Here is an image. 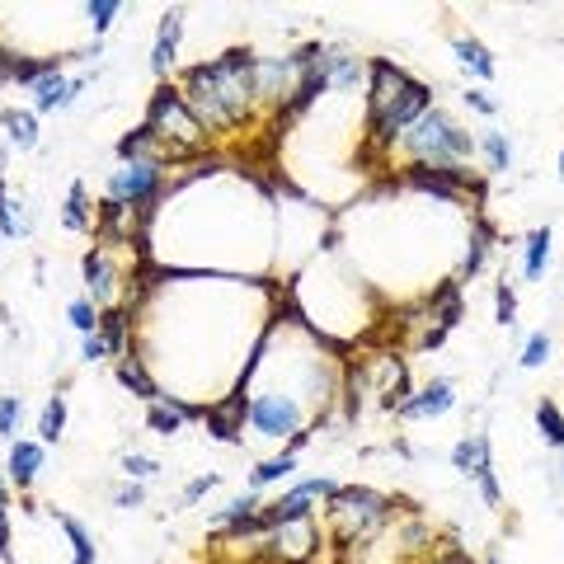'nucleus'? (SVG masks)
I'll use <instances>...</instances> for the list:
<instances>
[{
  "label": "nucleus",
  "mask_w": 564,
  "mask_h": 564,
  "mask_svg": "<svg viewBox=\"0 0 564 564\" xmlns=\"http://www.w3.org/2000/svg\"><path fill=\"white\" fill-rule=\"evenodd\" d=\"M560 480H564V452H560Z\"/></svg>",
  "instance_id": "nucleus-41"
},
{
  "label": "nucleus",
  "mask_w": 564,
  "mask_h": 564,
  "mask_svg": "<svg viewBox=\"0 0 564 564\" xmlns=\"http://www.w3.org/2000/svg\"><path fill=\"white\" fill-rule=\"evenodd\" d=\"M10 66H14V52L0 47V90H6V85H10Z\"/></svg>",
  "instance_id": "nucleus-38"
},
{
  "label": "nucleus",
  "mask_w": 564,
  "mask_h": 564,
  "mask_svg": "<svg viewBox=\"0 0 564 564\" xmlns=\"http://www.w3.org/2000/svg\"><path fill=\"white\" fill-rule=\"evenodd\" d=\"M452 470L462 475V480H475V485L494 480V447H489V433H466L462 443L452 447Z\"/></svg>",
  "instance_id": "nucleus-13"
},
{
  "label": "nucleus",
  "mask_w": 564,
  "mask_h": 564,
  "mask_svg": "<svg viewBox=\"0 0 564 564\" xmlns=\"http://www.w3.org/2000/svg\"><path fill=\"white\" fill-rule=\"evenodd\" d=\"M155 475H161V462H155V456H141V452H128V456H122V480L151 485Z\"/></svg>",
  "instance_id": "nucleus-32"
},
{
  "label": "nucleus",
  "mask_w": 564,
  "mask_h": 564,
  "mask_svg": "<svg viewBox=\"0 0 564 564\" xmlns=\"http://www.w3.org/2000/svg\"><path fill=\"white\" fill-rule=\"evenodd\" d=\"M475 155H485L489 174H508V170H513V141H508L499 128H485L480 137H475Z\"/></svg>",
  "instance_id": "nucleus-22"
},
{
  "label": "nucleus",
  "mask_w": 564,
  "mask_h": 564,
  "mask_svg": "<svg viewBox=\"0 0 564 564\" xmlns=\"http://www.w3.org/2000/svg\"><path fill=\"white\" fill-rule=\"evenodd\" d=\"M118 381L128 386V391L137 395V400H161V386H155L151 377H147V358H137V352H128V358H118Z\"/></svg>",
  "instance_id": "nucleus-23"
},
{
  "label": "nucleus",
  "mask_w": 564,
  "mask_h": 564,
  "mask_svg": "<svg viewBox=\"0 0 564 564\" xmlns=\"http://www.w3.org/2000/svg\"><path fill=\"white\" fill-rule=\"evenodd\" d=\"M66 321H70V329H76L80 339H85V334H95V329H99V311H95L90 296H76V302L66 306Z\"/></svg>",
  "instance_id": "nucleus-31"
},
{
  "label": "nucleus",
  "mask_w": 564,
  "mask_h": 564,
  "mask_svg": "<svg viewBox=\"0 0 564 564\" xmlns=\"http://www.w3.org/2000/svg\"><path fill=\"white\" fill-rule=\"evenodd\" d=\"M0 132L10 151H39V113L33 109H0Z\"/></svg>",
  "instance_id": "nucleus-16"
},
{
  "label": "nucleus",
  "mask_w": 564,
  "mask_h": 564,
  "mask_svg": "<svg viewBox=\"0 0 564 564\" xmlns=\"http://www.w3.org/2000/svg\"><path fill=\"white\" fill-rule=\"evenodd\" d=\"M485 564H503V560H499V551H489V555H485Z\"/></svg>",
  "instance_id": "nucleus-40"
},
{
  "label": "nucleus",
  "mask_w": 564,
  "mask_h": 564,
  "mask_svg": "<svg viewBox=\"0 0 564 564\" xmlns=\"http://www.w3.org/2000/svg\"><path fill=\"white\" fill-rule=\"evenodd\" d=\"M551 259H555V231L551 226H536V231L527 236V245H522V278L541 282L545 269H551Z\"/></svg>",
  "instance_id": "nucleus-17"
},
{
  "label": "nucleus",
  "mask_w": 564,
  "mask_h": 564,
  "mask_svg": "<svg viewBox=\"0 0 564 564\" xmlns=\"http://www.w3.org/2000/svg\"><path fill=\"white\" fill-rule=\"evenodd\" d=\"M128 245H113V240H99L95 250H85L80 259V278H85V296L95 302L99 315L109 311H128V292H132V273H128Z\"/></svg>",
  "instance_id": "nucleus-6"
},
{
  "label": "nucleus",
  "mask_w": 564,
  "mask_h": 564,
  "mask_svg": "<svg viewBox=\"0 0 564 564\" xmlns=\"http://www.w3.org/2000/svg\"><path fill=\"white\" fill-rule=\"evenodd\" d=\"M147 128L161 137L184 165H198L203 155L212 151V137L203 132V122L193 118V109L184 104V95H180V85H174V80L155 85V95L147 104Z\"/></svg>",
  "instance_id": "nucleus-5"
},
{
  "label": "nucleus",
  "mask_w": 564,
  "mask_h": 564,
  "mask_svg": "<svg viewBox=\"0 0 564 564\" xmlns=\"http://www.w3.org/2000/svg\"><path fill=\"white\" fill-rule=\"evenodd\" d=\"M95 76H76V80H70L66 76V70H52V76H43L39 85H33V99H29V109L33 113H62V109H70V104H76L80 95H85V85H90Z\"/></svg>",
  "instance_id": "nucleus-11"
},
{
  "label": "nucleus",
  "mask_w": 564,
  "mask_h": 564,
  "mask_svg": "<svg viewBox=\"0 0 564 564\" xmlns=\"http://www.w3.org/2000/svg\"><path fill=\"white\" fill-rule=\"evenodd\" d=\"M62 433H66V395H47L39 414V443L52 447V443H62Z\"/></svg>",
  "instance_id": "nucleus-25"
},
{
  "label": "nucleus",
  "mask_w": 564,
  "mask_h": 564,
  "mask_svg": "<svg viewBox=\"0 0 564 564\" xmlns=\"http://www.w3.org/2000/svg\"><path fill=\"white\" fill-rule=\"evenodd\" d=\"M80 14H85V24H90L95 39H104V33L113 29V20L122 14V0H85Z\"/></svg>",
  "instance_id": "nucleus-26"
},
{
  "label": "nucleus",
  "mask_w": 564,
  "mask_h": 564,
  "mask_svg": "<svg viewBox=\"0 0 564 564\" xmlns=\"http://www.w3.org/2000/svg\"><path fill=\"white\" fill-rule=\"evenodd\" d=\"M334 489H339V485H334L329 475H311V480L292 485L288 494H278L273 503L259 508L263 532H269V527H282V522H296V518H315V508H325V499H329Z\"/></svg>",
  "instance_id": "nucleus-9"
},
{
  "label": "nucleus",
  "mask_w": 564,
  "mask_h": 564,
  "mask_svg": "<svg viewBox=\"0 0 564 564\" xmlns=\"http://www.w3.org/2000/svg\"><path fill=\"white\" fill-rule=\"evenodd\" d=\"M536 429H541V437L551 443L555 452H564V410L555 400H541L536 404Z\"/></svg>",
  "instance_id": "nucleus-27"
},
{
  "label": "nucleus",
  "mask_w": 564,
  "mask_h": 564,
  "mask_svg": "<svg viewBox=\"0 0 564 564\" xmlns=\"http://www.w3.org/2000/svg\"><path fill=\"white\" fill-rule=\"evenodd\" d=\"M0 560H14L10 551V480L0 475Z\"/></svg>",
  "instance_id": "nucleus-34"
},
{
  "label": "nucleus",
  "mask_w": 564,
  "mask_h": 564,
  "mask_svg": "<svg viewBox=\"0 0 564 564\" xmlns=\"http://www.w3.org/2000/svg\"><path fill=\"white\" fill-rule=\"evenodd\" d=\"M433 109V90L423 80H414L410 70L391 57H372L367 62V99H362V132H367V151L391 155L400 132L419 122Z\"/></svg>",
  "instance_id": "nucleus-2"
},
{
  "label": "nucleus",
  "mask_w": 564,
  "mask_h": 564,
  "mask_svg": "<svg viewBox=\"0 0 564 564\" xmlns=\"http://www.w3.org/2000/svg\"><path fill=\"white\" fill-rule=\"evenodd\" d=\"M489 240H494L489 226L475 221V226H470V240H466V254H462V278H475V273L485 269V259H489V250H494Z\"/></svg>",
  "instance_id": "nucleus-24"
},
{
  "label": "nucleus",
  "mask_w": 564,
  "mask_h": 564,
  "mask_svg": "<svg viewBox=\"0 0 564 564\" xmlns=\"http://www.w3.org/2000/svg\"><path fill=\"white\" fill-rule=\"evenodd\" d=\"M141 503H147V485L122 480V485L113 489V508H128V513H132V508H141Z\"/></svg>",
  "instance_id": "nucleus-36"
},
{
  "label": "nucleus",
  "mask_w": 564,
  "mask_h": 564,
  "mask_svg": "<svg viewBox=\"0 0 564 564\" xmlns=\"http://www.w3.org/2000/svg\"><path fill=\"white\" fill-rule=\"evenodd\" d=\"M560 174H564V151H560Z\"/></svg>",
  "instance_id": "nucleus-42"
},
{
  "label": "nucleus",
  "mask_w": 564,
  "mask_h": 564,
  "mask_svg": "<svg viewBox=\"0 0 564 564\" xmlns=\"http://www.w3.org/2000/svg\"><path fill=\"white\" fill-rule=\"evenodd\" d=\"M452 410H456V386H452V377H433L429 386H419V391L400 404L395 419L400 423H423V419H443Z\"/></svg>",
  "instance_id": "nucleus-10"
},
{
  "label": "nucleus",
  "mask_w": 564,
  "mask_h": 564,
  "mask_svg": "<svg viewBox=\"0 0 564 564\" xmlns=\"http://www.w3.org/2000/svg\"><path fill=\"white\" fill-rule=\"evenodd\" d=\"M180 95L193 109V118L203 122L212 147L269 122V113L259 104V57L250 47H231L212 62L188 66L180 80Z\"/></svg>",
  "instance_id": "nucleus-1"
},
{
  "label": "nucleus",
  "mask_w": 564,
  "mask_h": 564,
  "mask_svg": "<svg viewBox=\"0 0 564 564\" xmlns=\"http://www.w3.org/2000/svg\"><path fill=\"white\" fill-rule=\"evenodd\" d=\"M325 70H329V90L334 95H352L358 85H367V57H358L352 47H329L325 52Z\"/></svg>",
  "instance_id": "nucleus-15"
},
{
  "label": "nucleus",
  "mask_w": 564,
  "mask_h": 564,
  "mask_svg": "<svg viewBox=\"0 0 564 564\" xmlns=\"http://www.w3.org/2000/svg\"><path fill=\"white\" fill-rule=\"evenodd\" d=\"M62 527V536L70 541V564H99V545H95V532L85 527L80 518H70V513H52Z\"/></svg>",
  "instance_id": "nucleus-20"
},
{
  "label": "nucleus",
  "mask_w": 564,
  "mask_h": 564,
  "mask_svg": "<svg viewBox=\"0 0 564 564\" xmlns=\"http://www.w3.org/2000/svg\"><path fill=\"white\" fill-rule=\"evenodd\" d=\"M217 485H221V475H217V470H203V475H193V480L180 489V508H193L198 499H207V494L217 489Z\"/></svg>",
  "instance_id": "nucleus-33"
},
{
  "label": "nucleus",
  "mask_w": 564,
  "mask_h": 564,
  "mask_svg": "<svg viewBox=\"0 0 564 564\" xmlns=\"http://www.w3.org/2000/svg\"><path fill=\"white\" fill-rule=\"evenodd\" d=\"M466 104H470L475 113H485V118H494V113H499V104L489 99V90H466Z\"/></svg>",
  "instance_id": "nucleus-37"
},
{
  "label": "nucleus",
  "mask_w": 564,
  "mask_h": 564,
  "mask_svg": "<svg viewBox=\"0 0 564 564\" xmlns=\"http://www.w3.org/2000/svg\"><path fill=\"white\" fill-rule=\"evenodd\" d=\"M545 358H551V334H545V329L527 334V344L518 352V367H522V372H536V367H545Z\"/></svg>",
  "instance_id": "nucleus-29"
},
{
  "label": "nucleus",
  "mask_w": 564,
  "mask_h": 564,
  "mask_svg": "<svg viewBox=\"0 0 564 564\" xmlns=\"http://www.w3.org/2000/svg\"><path fill=\"white\" fill-rule=\"evenodd\" d=\"M395 518V503L372 485H339L325 499V536L334 551H362L367 541H377Z\"/></svg>",
  "instance_id": "nucleus-4"
},
{
  "label": "nucleus",
  "mask_w": 564,
  "mask_h": 564,
  "mask_svg": "<svg viewBox=\"0 0 564 564\" xmlns=\"http://www.w3.org/2000/svg\"><path fill=\"white\" fill-rule=\"evenodd\" d=\"M386 161L400 165L404 174H414V170H466L475 161V137H470L466 122H456L447 109L433 104L419 122H410V128L400 132V141L391 147Z\"/></svg>",
  "instance_id": "nucleus-3"
},
{
  "label": "nucleus",
  "mask_w": 564,
  "mask_h": 564,
  "mask_svg": "<svg viewBox=\"0 0 564 564\" xmlns=\"http://www.w3.org/2000/svg\"><path fill=\"white\" fill-rule=\"evenodd\" d=\"M20 423H24V395L6 391L0 395V437H6V443H20Z\"/></svg>",
  "instance_id": "nucleus-28"
},
{
  "label": "nucleus",
  "mask_w": 564,
  "mask_h": 564,
  "mask_svg": "<svg viewBox=\"0 0 564 564\" xmlns=\"http://www.w3.org/2000/svg\"><path fill=\"white\" fill-rule=\"evenodd\" d=\"M43 466H47V447L39 443V437H20V443H10V456H6V480H10V489L29 494L33 485H39Z\"/></svg>",
  "instance_id": "nucleus-12"
},
{
  "label": "nucleus",
  "mask_w": 564,
  "mask_h": 564,
  "mask_svg": "<svg viewBox=\"0 0 564 564\" xmlns=\"http://www.w3.org/2000/svg\"><path fill=\"white\" fill-rule=\"evenodd\" d=\"M452 52H456V62H462L475 80H494V76H499V62H494V52L480 39H470V33H456Z\"/></svg>",
  "instance_id": "nucleus-18"
},
{
  "label": "nucleus",
  "mask_w": 564,
  "mask_h": 564,
  "mask_svg": "<svg viewBox=\"0 0 564 564\" xmlns=\"http://www.w3.org/2000/svg\"><path fill=\"white\" fill-rule=\"evenodd\" d=\"M437 564H470V555H462V551H452V555H443Z\"/></svg>",
  "instance_id": "nucleus-39"
},
{
  "label": "nucleus",
  "mask_w": 564,
  "mask_h": 564,
  "mask_svg": "<svg viewBox=\"0 0 564 564\" xmlns=\"http://www.w3.org/2000/svg\"><path fill=\"white\" fill-rule=\"evenodd\" d=\"M494 321H499L503 329L518 325V292H513V282H508V278L494 288Z\"/></svg>",
  "instance_id": "nucleus-30"
},
{
  "label": "nucleus",
  "mask_w": 564,
  "mask_h": 564,
  "mask_svg": "<svg viewBox=\"0 0 564 564\" xmlns=\"http://www.w3.org/2000/svg\"><path fill=\"white\" fill-rule=\"evenodd\" d=\"M180 43H184V10H165L161 14V29H155V43H151V76H170L174 62H180Z\"/></svg>",
  "instance_id": "nucleus-14"
},
{
  "label": "nucleus",
  "mask_w": 564,
  "mask_h": 564,
  "mask_svg": "<svg viewBox=\"0 0 564 564\" xmlns=\"http://www.w3.org/2000/svg\"><path fill=\"white\" fill-rule=\"evenodd\" d=\"M170 198V170L151 161H118V170L104 184V203L122 212H151Z\"/></svg>",
  "instance_id": "nucleus-7"
},
{
  "label": "nucleus",
  "mask_w": 564,
  "mask_h": 564,
  "mask_svg": "<svg viewBox=\"0 0 564 564\" xmlns=\"http://www.w3.org/2000/svg\"><path fill=\"white\" fill-rule=\"evenodd\" d=\"M321 545H325L321 518H296V522L269 527V532L259 536V555L269 564H311L321 555Z\"/></svg>",
  "instance_id": "nucleus-8"
},
{
  "label": "nucleus",
  "mask_w": 564,
  "mask_h": 564,
  "mask_svg": "<svg viewBox=\"0 0 564 564\" xmlns=\"http://www.w3.org/2000/svg\"><path fill=\"white\" fill-rule=\"evenodd\" d=\"M95 207H90V188H85L80 180L66 188V203H62V226L66 231H76V236H90L95 231Z\"/></svg>",
  "instance_id": "nucleus-19"
},
{
  "label": "nucleus",
  "mask_w": 564,
  "mask_h": 564,
  "mask_svg": "<svg viewBox=\"0 0 564 564\" xmlns=\"http://www.w3.org/2000/svg\"><path fill=\"white\" fill-rule=\"evenodd\" d=\"M113 358V348H109V339H104V334L95 329V334H85V339H80V362H109Z\"/></svg>",
  "instance_id": "nucleus-35"
},
{
  "label": "nucleus",
  "mask_w": 564,
  "mask_h": 564,
  "mask_svg": "<svg viewBox=\"0 0 564 564\" xmlns=\"http://www.w3.org/2000/svg\"><path fill=\"white\" fill-rule=\"evenodd\" d=\"M296 466H302V456L278 452V456H269V462H259L250 475H245V485H250V494H259V489H269V485L292 480V470H296Z\"/></svg>",
  "instance_id": "nucleus-21"
}]
</instances>
